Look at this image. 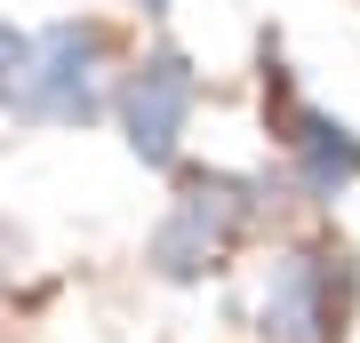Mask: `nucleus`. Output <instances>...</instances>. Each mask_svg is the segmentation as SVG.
I'll list each match as a JSON object with an SVG mask.
<instances>
[{"label":"nucleus","mask_w":360,"mask_h":343,"mask_svg":"<svg viewBox=\"0 0 360 343\" xmlns=\"http://www.w3.org/2000/svg\"><path fill=\"white\" fill-rule=\"evenodd\" d=\"M281 144H288V176L304 200H345L360 184V136L345 120H328L321 104H288L281 112Z\"/></svg>","instance_id":"39448f33"},{"label":"nucleus","mask_w":360,"mask_h":343,"mask_svg":"<svg viewBox=\"0 0 360 343\" xmlns=\"http://www.w3.org/2000/svg\"><path fill=\"white\" fill-rule=\"evenodd\" d=\"M352 304V271L328 248H281L257 295V335L264 343H336Z\"/></svg>","instance_id":"20e7f679"},{"label":"nucleus","mask_w":360,"mask_h":343,"mask_svg":"<svg viewBox=\"0 0 360 343\" xmlns=\"http://www.w3.org/2000/svg\"><path fill=\"white\" fill-rule=\"evenodd\" d=\"M193 112H200V72L184 48H144L112 88V120L129 136V152L144 168H176L184 160V136H193Z\"/></svg>","instance_id":"7ed1b4c3"},{"label":"nucleus","mask_w":360,"mask_h":343,"mask_svg":"<svg viewBox=\"0 0 360 343\" xmlns=\"http://www.w3.org/2000/svg\"><path fill=\"white\" fill-rule=\"evenodd\" d=\"M112 112V32L96 16H56L32 32V88L16 120L40 128H89Z\"/></svg>","instance_id":"f03ea898"},{"label":"nucleus","mask_w":360,"mask_h":343,"mask_svg":"<svg viewBox=\"0 0 360 343\" xmlns=\"http://www.w3.org/2000/svg\"><path fill=\"white\" fill-rule=\"evenodd\" d=\"M25 88H32V32L0 16V112H16Z\"/></svg>","instance_id":"423d86ee"},{"label":"nucleus","mask_w":360,"mask_h":343,"mask_svg":"<svg viewBox=\"0 0 360 343\" xmlns=\"http://www.w3.org/2000/svg\"><path fill=\"white\" fill-rule=\"evenodd\" d=\"M129 8H144V16H168V8H176V0H129Z\"/></svg>","instance_id":"0eeeda50"},{"label":"nucleus","mask_w":360,"mask_h":343,"mask_svg":"<svg viewBox=\"0 0 360 343\" xmlns=\"http://www.w3.org/2000/svg\"><path fill=\"white\" fill-rule=\"evenodd\" d=\"M264 208H272V184L264 176L193 168V176L176 184V200H168V216L153 224V240H144V264L184 288V280H200V271H217L232 255V240H240Z\"/></svg>","instance_id":"f257e3e1"}]
</instances>
